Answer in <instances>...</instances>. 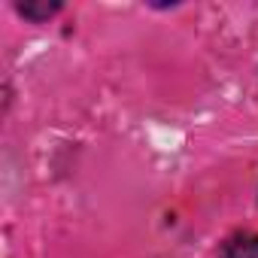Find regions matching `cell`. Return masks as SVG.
Listing matches in <instances>:
<instances>
[{
    "label": "cell",
    "mask_w": 258,
    "mask_h": 258,
    "mask_svg": "<svg viewBox=\"0 0 258 258\" xmlns=\"http://www.w3.org/2000/svg\"><path fill=\"white\" fill-rule=\"evenodd\" d=\"M219 258H258V234L255 231H234L222 240Z\"/></svg>",
    "instance_id": "1"
},
{
    "label": "cell",
    "mask_w": 258,
    "mask_h": 258,
    "mask_svg": "<svg viewBox=\"0 0 258 258\" xmlns=\"http://www.w3.org/2000/svg\"><path fill=\"white\" fill-rule=\"evenodd\" d=\"M61 10V4H19V13L31 22H46Z\"/></svg>",
    "instance_id": "2"
}]
</instances>
